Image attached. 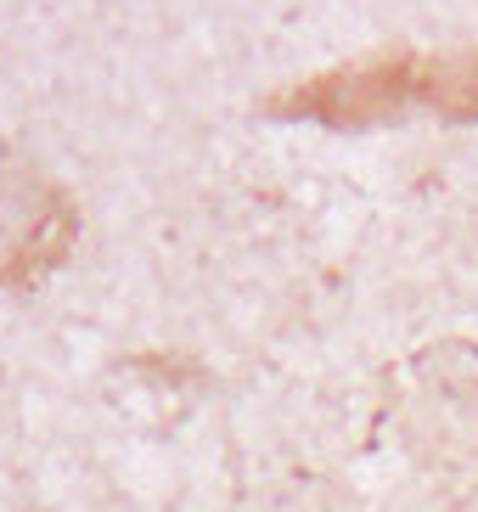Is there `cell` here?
<instances>
[{
	"mask_svg": "<svg viewBox=\"0 0 478 512\" xmlns=\"http://www.w3.org/2000/svg\"><path fill=\"white\" fill-rule=\"evenodd\" d=\"M411 107L473 119L478 113V51H377L355 68L293 85L276 102L287 119H315L327 130H372V124L405 119Z\"/></svg>",
	"mask_w": 478,
	"mask_h": 512,
	"instance_id": "1",
	"label": "cell"
}]
</instances>
